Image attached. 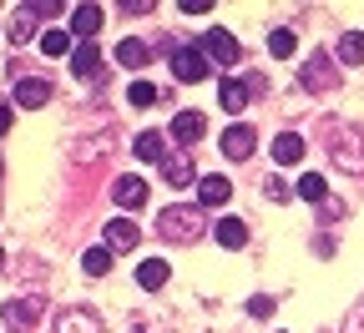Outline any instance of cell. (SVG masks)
I'll list each match as a JSON object with an SVG mask.
<instances>
[{
	"label": "cell",
	"instance_id": "obj_1",
	"mask_svg": "<svg viewBox=\"0 0 364 333\" xmlns=\"http://www.w3.org/2000/svg\"><path fill=\"white\" fill-rule=\"evenodd\" d=\"M329 157H334V167L359 177L364 172V136L354 126H329Z\"/></svg>",
	"mask_w": 364,
	"mask_h": 333
},
{
	"label": "cell",
	"instance_id": "obj_2",
	"mask_svg": "<svg viewBox=\"0 0 364 333\" xmlns=\"http://www.w3.org/2000/svg\"><path fill=\"white\" fill-rule=\"evenodd\" d=\"M157 232L172 237V243H193V237L203 232V212H198V207H167V212L157 217Z\"/></svg>",
	"mask_w": 364,
	"mask_h": 333
},
{
	"label": "cell",
	"instance_id": "obj_3",
	"mask_svg": "<svg viewBox=\"0 0 364 333\" xmlns=\"http://www.w3.org/2000/svg\"><path fill=\"white\" fill-rule=\"evenodd\" d=\"M41 313H46V298H41V293L11 298V303H6V328H11V333H31V328L41 323Z\"/></svg>",
	"mask_w": 364,
	"mask_h": 333
},
{
	"label": "cell",
	"instance_id": "obj_4",
	"mask_svg": "<svg viewBox=\"0 0 364 333\" xmlns=\"http://www.w3.org/2000/svg\"><path fill=\"white\" fill-rule=\"evenodd\" d=\"M208 71H213V61L203 56V45H182V51H172V76H177V81L198 86Z\"/></svg>",
	"mask_w": 364,
	"mask_h": 333
},
{
	"label": "cell",
	"instance_id": "obj_5",
	"mask_svg": "<svg viewBox=\"0 0 364 333\" xmlns=\"http://www.w3.org/2000/svg\"><path fill=\"white\" fill-rule=\"evenodd\" d=\"M253 147H258V131H253L248 121H238V126L223 131V157H228V162H248Z\"/></svg>",
	"mask_w": 364,
	"mask_h": 333
},
{
	"label": "cell",
	"instance_id": "obj_6",
	"mask_svg": "<svg viewBox=\"0 0 364 333\" xmlns=\"http://www.w3.org/2000/svg\"><path fill=\"white\" fill-rule=\"evenodd\" d=\"M203 56H208L213 66H233L243 51H238V40L228 36V31H208V36H203Z\"/></svg>",
	"mask_w": 364,
	"mask_h": 333
},
{
	"label": "cell",
	"instance_id": "obj_7",
	"mask_svg": "<svg viewBox=\"0 0 364 333\" xmlns=\"http://www.w3.org/2000/svg\"><path fill=\"white\" fill-rule=\"evenodd\" d=\"M147 192H152V187H147L142 177H117V182H112V202H117L122 212L142 207V202H147Z\"/></svg>",
	"mask_w": 364,
	"mask_h": 333
},
{
	"label": "cell",
	"instance_id": "obj_8",
	"mask_svg": "<svg viewBox=\"0 0 364 333\" xmlns=\"http://www.w3.org/2000/svg\"><path fill=\"white\" fill-rule=\"evenodd\" d=\"M56 333H102V313L97 308H66V313H56Z\"/></svg>",
	"mask_w": 364,
	"mask_h": 333
},
{
	"label": "cell",
	"instance_id": "obj_9",
	"mask_svg": "<svg viewBox=\"0 0 364 333\" xmlns=\"http://www.w3.org/2000/svg\"><path fill=\"white\" fill-rule=\"evenodd\" d=\"M71 71H76L81 81H97V76H102V45H97V40H81L76 51H71Z\"/></svg>",
	"mask_w": 364,
	"mask_h": 333
},
{
	"label": "cell",
	"instance_id": "obj_10",
	"mask_svg": "<svg viewBox=\"0 0 364 333\" xmlns=\"http://www.w3.org/2000/svg\"><path fill=\"white\" fill-rule=\"evenodd\" d=\"M46 102H51V81H41V76L16 81V107H21V111H36V107H46Z\"/></svg>",
	"mask_w": 364,
	"mask_h": 333
},
{
	"label": "cell",
	"instance_id": "obj_11",
	"mask_svg": "<svg viewBox=\"0 0 364 333\" xmlns=\"http://www.w3.org/2000/svg\"><path fill=\"white\" fill-rule=\"evenodd\" d=\"M102 232H107V248H112V253H132L136 243H142V227H136V222H127V217L107 222Z\"/></svg>",
	"mask_w": 364,
	"mask_h": 333
},
{
	"label": "cell",
	"instance_id": "obj_12",
	"mask_svg": "<svg viewBox=\"0 0 364 333\" xmlns=\"http://www.w3.org/2000/svg\"><path fill=\"white\" fill-rule=\"evenodd\" d=\"M299 81H304L309 91H329V86L339 81V76H334V56H324V51H318V56H309V71H304Z\"/></svg>",
	"mask_w": 364,
	"mask_h": 333
},
{
	"label": "cell",
	"instance_id": "obj_13",
	"mask_svg": "<svg viewBox=\"0 0 364 333\" xmlns=\"http://www.w3.org/2000/svg\"><path fill=\"white\" fill-rule=\"evenodd\" d=\"M132 157L136 162H167V136L162 131H142L132 141Z\"/></svg>",
	"mask_w": 364,
	"mask_h": 333
},
{
	"label": "cell",
	"instance_id": "obj_14",
	"mask_svg": "<svg viewBox=\"0 0 364 333\" xmlns=\"http://www.w3.org/2000/svg\"><path fill=\"white\" fill-rule=\"evenodd\" d=\"M203 131H208L203 111H177V116H172V141H182V147H188V141H198Z\"/></svg>",
	"mask_w": 364,
	"mask_h": 333
},
{
	"label": "cell",
	"instance_id": "obj_15",
	"mask_svg": "<svg viewBox=\"0 0 364 333\" xmlns=\"http://www.w3.org/2000/svg\"><path fill=\"white\" fill-rule=\"evenodd\" d=\"M162 177H167L172 187H193V182H198V167H193V157H188V152H177V157H167V162H162Z\"/></svg>",
	"mask_w": 364,
	"mask_h": 333
},
{
	"label": "cell",
	"instance_id": "obj_16",
	"mask_svg": "<svg viewBox=\"0 0 364 333\" xmlns=\"http://www.w3.org/2000/svg\"><path fill=\"white\" fill-rule=\"evenodd\" d=\"M248 81H238V76H223V86H218V102H223V111H243L248 107Z\"/></svg>",
	"mask_w": 364,
	"mask_h": 333
},
{
	"label": "cell",
	"instance_id": "obj_17",
	"mask_svg": "<svg viewBox=\"0 0 364 333\" xmlns=\"http://www.w3.org/2000/svg\"><path fill=\"white\" fill-rule=\"evenodd\" d=\"M66 31H71V36H81V40H91V36L102 31V6H76Z\"/></svg>",
	"mask_w": 364,
	"mask_h": 333
},
{
	"label": "cell",
	"instance_id": "obj_18",
	"mask_svg": "<svg viewBox=\"0 0 364 333\" xmlns=\"http://www.w3.org/2000/svg\"><path fill=\"white\" fill-rule=\"evenodd\" d=\"M334 61H339V66H364V31H344V36H339Z\"/></svg>",
	"mask_w": 364,
	"mask_h": 333
},
{
	"label": "cell",
	"instance_id": "obj_19",
	"mask_svg": "<svg viewBox=\"0 0 364 333\" xmlns=\"http://www.w3.org/2000/svg\"><path fill=\"white\" fill-rule=\"evenodd\" d=\"M213 237H218V248H248V222L243 217H223L213 227Z\"/></svg>",
	"mask_w": 364,
	"mask_h": 333
},
{
	"label": "cell",
	"instance_id": "obj_20",
	"mask_svg": "<svg viewBox=\"0 0 364 333\" xmlns=\"http://www.w3.org/2000/svg\"><path fill=\"white\" fill-rule=\"evenodd\" d=\"M228 197H233V182H228V177H203L198 182V202L203 207H223Z\"/></svg>",
	"mask_w": 364,
	"mask_h": 333
},
{
	"label": "cell",
	"instance_id": "obj_21",
	"mask_svg": "<svg viewBox=\"0 0 364 333\" xmlns=\"http://www.w3.org/2000/svg\"><path fill=\"white\" fill-rule=\"evenodd\" d=\"M273 162H279V167H294V162H304V136H294V131L273 136Z\"/></svg>",
	"mask_w": 364,
	"mask_h": 333
},
{
	"label": "cell",
	"instance_id": "obj_22",
	"mask_svg": "<svg viewBox=\"0 0 364 333\" xmlns=\"http://www.w3.org/2000/svg\"><path fill=\"white\" fill-rule=\"evenodd\" d=\"M294 51H299V36H294L289 26H279V31H268V56H273V61H289Z\"/></svg>",
	"mask_w": 364,
	"mask_h": 333
},
{
	"label": "cell",
	"instance_id": "obj_23",
	"mask_svg": "<svg viewBox=\"0 0 364 333\" xmlns=\"http://www.w3.org/2000/svg\"><path fill=\"white\" fill-rule=\"evenodd\" d=\"M167 263L162 258H142V263H136V283H142V288H162V283H167Z\"/></svg>",
	"mask_w": 364,
	"mask_h": 333
},
{
	"label": "cell",
	"instance_id": "obj_24",
	"mask_svg": "<svg viewBox=\"0 0 364 333\" xmlns=\"http://www.w3.org/2000/svg\"><path fill=\"white\" fill-rule=\"evenodd\" d=\"M41 51H46V56H71V51H76V40H71V31L56 26V31H46V36H41Z\"/></svg>",
	"mask_w": 364,
	"mask_h": 333
},
{
	"label": "cell",
	"instance_id": "obj_25",
	"mask_svg": "<svg viewBox=\"0 0 364 333\" xmlns=\"http://www.w3.org/2000/svg\"><path fill=\"white\" fill-rule=\"evenodd\" d=\"M294 192H299L304 202H324V192H329V187H324V177H318V172H304Z\"/></svg>",
	"mask_w": 364,
	"mask_h": 333
},
{
	"label": "cell",
	"instance_id": "obj_26",
	"mask_svg": "<svg viewBox=\"0 0 364 333\" xmlns=\"http://www.w3.org/2000/svg\"><path fill=\"white\" fill-rule=\"evenodd\" d=\"M117 61H122V66H132V71H136V66H147V45L127 36V40L117 45Z\"/></svg>",
	"mask_w": 364,
	"mask_h": 333
},
{
	"label": "cell",
	"instance_id": "obj_27",
	"mask_svg": "<svg viewBox=\"0 0 364 333\" xmlns=\"http://www.w3.org/2000/svg\"><path fill=\"white\" fill-rule=\"evenodd\" d=\"M81 268L91 273V278H102L107 268H112V248L102 243V248H86V258H81Z\"/></svg>",
	"mask_w": 364,
	"mask_h": 333
},
{
	"label": "cell",
	"instance_id": "obj_28",
	"mask_svg": "<svg viewBox=\"0 0 364 333\" xmlns=\"http://www.w3.org/2000/svg\"><path fill=\"white\" fill-rule=\"evenodd\" d=\"M11 40H16V45H26V40H36V16H31V11H16V26H11Z\"/></svg>",
	"mask_w": 364,
	"mask_h": 333
},
{
	"label": "cell",
	"instance_id": "obj_29",
	"mask_svg": "<svg viewBox=\"0 0 364 333\" xmlns=\"http://www.w3.org/2000/svg\"><path fill=\"white\" fill-rule=\"evenodd\" d=\"M127 102H132V107H152V102H157V86H152V81H132Z\"/></svg>",
	"mask_w": 364,
	"mask_h": 333
},
{
	"label": "cell",
	"instance_id": "obj_30",
	"mask_svg": "<svg viewBox=\"0 0 364 333\" xmlns=\"http://www.w3.org/2000/svg\"><path fill=\"white\" fill-rule=\"evenodd\" d=\"M263 192H268L273 202H289V187H284L279 177H268V182H263Z\"/></svg>",
	"mask_w": 364,
	"mask_h": 333
},
{
	"label": "cell",
	"instance_id": "obj_31",
	"mask_svg": "<svg viewBox=\"0 0 364 333\" xmlns=\"http://www.w3.org/2000/svg\"><path fill=\"white\" fill-rule=\"evenodd\" d=\"M248 313H253V318H268V313H273V298H248Z\"/></svg>",
	"mask_w": 364,
	"mask_h": 333
},
{
	"label": "cell",
	"instance_id": "obj_32",
	"mask_svg": "<svg viewBox=\"0 0 364 333\" xmlns=\"http://www.w3.org/2000/svg\"><path fill=\"white\" fill-rule=\"evenodd\" d=\"M11 126H16V107H0V136H6Z\"/></svg>",
	"mask_w": 364,
	"mask_h": 333
},
{
	"label": "cell",
	"instance_id": "obj_33",
	"mask_svg": "<svg viewBox=\"0 0 364 333\" xmlns=\"http://www.w3.org/2000/svg\"><path fill=\"white\" fill-rule=\"evenodd\" d=\"M0 177H6V162H0Z\"/></svg>",
	"mask_w": 364,
	"mask_h": 333
},
{
	"label": "cell",
	"instance_id": "obj_34",
	"mask_svg": "<svg viewBox=\"0 0 364 333\" xmlns=\"http://www.w3.org/2000/svg\"><path fill=\"white\" fill-rule=\"evenodd\" d=\"M0 268H6V253H0Z\"/></svg>",
	"mask_w": 364,
	"mask_h": 333
}]
</instances>
